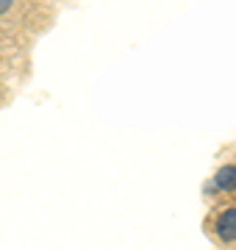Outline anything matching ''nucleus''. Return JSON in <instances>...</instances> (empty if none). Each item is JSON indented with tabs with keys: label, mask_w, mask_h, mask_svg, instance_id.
I'll return each mask as SVG.
<instances>
[{
	"label": "nucleus",
	"mask_w": 236,
	"mask_h": 250,
	"mask_svg": "<svg viewBox=\"0 0 236 250\" xmlns=\"http://www.w3.org/2000/svg\"><path fill=\"white\" fill-rule=\"evenodd\" d=\"M11 6H14V0H0V14L11 11Z\"/></svg>",
	"instance_id": "nucleus-3"
},
{
	"label": "nucleus",
	"mask_w": 236,
	"mask_h": 250,
	"mask_svg": "<svg viewBox=\"0 0 236 250\" xmlns=\"http://www.w3.org/2000/svg\"><path fill=\"white\" fill-rule=\"evenodd\" d=\"M234 208H236V206H234Z\"/></svg>",
	"instance_id": "nucleus-4"
},
{
	"label": "nucleus",
	"mask_w": 236,
	"mask_h": 250,
	"mask_svg": "<svg viewBox=\"0 0 236 250\" xmlns=\"http://www.w3.org/2000/svg\"><path fill=\"white\" fill-rule=\"evenodd\" d=\"M214 231H217V236L222 242H236V208H225V211H219Z\"/></svg>",
	"instance_id": "nucleus-1"
},
{
	"label": "nucleus",
	"mask_w": 236,
	"mask_h": 250,
	"mask_svg": "<svg viewBox=\"0 0 236 250\" xmlns=\"http://www.w3.org/2000/svg\"><path fill=\"white\" fill-rule=\"evenodd\" d=\"M214 187H217L219 192H236V164L219 167L217 175H214Z\"/></svg>",
	"instance_id": "nucleus-2"
}]
</instances>
